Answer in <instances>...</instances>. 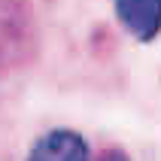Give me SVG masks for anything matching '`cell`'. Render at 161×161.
Instances as JSON below:
<instances>
[{
  "label": "cell",
  "instance_id": "1",
  "mask_svg": "<svg viewBox=\"0 0 161 161\" xmlns=\"http://www.w3.org/2000/svg\"><path fill=\"white\" fill-rule=\"evenodd\" d=\"M34 46L31 15L18 0H0V73L21 64Z\"/></svg>",
  "mask_w": 161,
  "mask_h": 161
},
{
  "label": "cell",
  "instance_id": "2",
  "mask_svg": "<svg viewBox=\"0 0 161 161\" xmlns=\"http://www.w3.org/2000/svg\"><path fill=\"white\" fill-rule=\"evenodd\" d=\"M25 161H91L88 143L79 131L70 128H52L43 137H36Z\"/></svg>",
  "mask_w": 161,
  "mask_h": 161
},
{
  "label": "cell",
  "instance_id": "3",
  "mask_svg": "<svg viewBox=\"0 0 161 161\" xmlns=\"http://www.w3.org/2000/svg\"><path fill=\"white\" fill-rule=\"evenodd\" d=\"M113 9L137 43H152L161 34V0H113Z\"/></svg>",
  "mask_w": 161,
  "mask_h": 161
},
{
  "label": "cell",
  "instance_id": "4",
  "mask_svg": "<svg viewBox=\"0 0 161 161\" xmlns=\"http://www.w3.org/2000/svg\"><path fill=\"white\" fill-rule=\"evenodd\" d=\"M97 161H131V158H128V155L122 152V149H107V152L100 155Z\"/></svg>",
  "mask_w": 161,
  "mask_h": 161
}]
</instances>
